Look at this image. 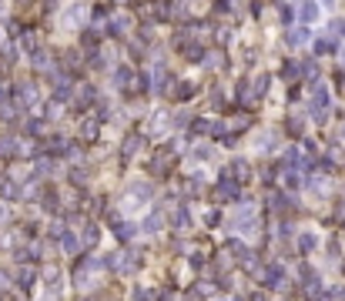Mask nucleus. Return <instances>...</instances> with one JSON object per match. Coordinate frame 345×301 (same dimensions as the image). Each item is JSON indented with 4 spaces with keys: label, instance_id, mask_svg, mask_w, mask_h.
I'll return each mask as SVG.
<instances>
[{
    "label": "nucleus",
    "instance_id": "nucleus-7",
    "mask_svg": "<svg viewBox=\"0 0 345 301\" xmlns=\"http://www.w3.org/2000/svg\"><path fill=\"white\" fill-rule=\"evenodd\" d=\"M312 50H315V54H332V50H335V40H332V37H319L312 44Z\"/></svg>",
    "mask_w": 345,
    "mask_h": 301
},
{
    "label": "nucleus",
    "instance_id": "nucleus-6",
    "mask_svg": "<svg viewBox=\"0 0 345 301\" xmlns=\"http://www.w3.org/2000/svg\"><path fill=\"white\" fill-rule=\"evenodd\" d=\"M131 80H134V71H131V67H118V71H114V84H118V87H131Z\"/></svg>",
    "mask_w": 345,
    "mask_h": 301
},
{
    "label": "nucleus",
    "instance_id": "nucleus-9",
    "mask_svg": "<svg viewBox=\"0 0 345 301\" xmlns=\"http://www.w3.org/2000/svg\"><path fill=\"white\" fill-rule=\"evenodd\" d=\"M268 80H272V77H265V74H262V77H255V94H258V97L268 91Z\"/></svg>",
    "mask_w": 345,
    "mask_h": 301
},
{
    "label": "nucleus",
    "instance_id": "nucleus-8",
    "mask_svg": "<svg viewBox=\"0 0 345 301\" xmlns=\"http://www.w3.org/2000/svg\"><path fill=\"white\" fill-rule=\"evenodd\" d=\"M80 40H84V47H94V44H101V31H97V27H88V31L80 34Z\"/></svg>",
    "mask_w": 345,
    "mask_h": 301
},
{
    "label": "nucleus",
    "instance_id": "nucleus-2",
    "mask_svg": "<svg viewBox=\"0 0 345 301\" xmlns=\"http://www.w3.org/2000/svg\"><path fill=\"white\" fill-rule=\"evenodd\" d=\"M319 14H322V7L315 4V0H302V4H298V17H302V27H312L315 20H319Z\"/></svg>",
    "mask_w": 345,
    "mask_h": 301
},
{
    "label": "nucleus",
    "instance_id": "nucleus-5",
    "mask_svg": "<svg viewBox=\"0 0 345 301\" xmlns=\"http://www.w3.org/2000/svg\"><path fill=\"white\" fill-rule=\"evenodd\" d=\"M281 77L292 80V84H295V80H302V64H298V61H289L285 67H281Z\"/></svg>",
    "mask_w": 345,
    "mask_h": 301
},
{
    "label": "nucleus",
    "instance_id": "nucleus-3",
    "mask_svg": "<svg viewBox=\"0 0 345 301\" xmlns=\"http://www.w3.org/2000/svg\"><path fill=\"white\" fill-rule=\"evenodd\" d=\"M107 31H111V37H128V34H131V20H128V17H111Z\"/></svg>",
    "mask_w": 345,
    "mask_h": 301
},
{
    "label": "nucleus",
    "instance_id": "nucleus-4",
    "mask_svg": "<svg viewBox=\"0 0 345 301\" xmlns=\"http://www.w3.org/2000/svg\"><path fill=\"white\" fill-rule=\"evenodd\" d=\"M308 40V27H292V31H285V44L289 47H302Z\"/></svg>",
    "mask_w": 345,
    "mask_h": 301
},
{
    "label": "nucleus",
    "instance_id": "nucleus-10",
    "mask_svg": "<svg viewBox=\"0 0 345 301\" xmlns=\"http://www.w3.org/2000/svg\"><path fill=\"white\" fill-rule=\"evenodd\" d=\"M137 144H141V137H131V141H124V154H134V150H137Z\"/></svg>",
    "mask_w": 345,
    "mask_h": 301
},
{
    "label": "nucleus",
    "instance_id": "nucleus-1",
    "mask_svg": "<svg viewBox=\"0 0 345 301\" xmlns=\"http://www.w3.org/2000/svg\"><path fill=\"white\" fill-rule=\"evenodd\" d=\"M308 114H312L315 124H322V121L329 117V91L322 87L319 80H315V91H312V111H308Z\"/></svg>",
    "mask_w": 345,
    "mask_h": 301
},
{
    "label": "nucleus",
    "instance_id": "nucleus-11",
    "mask_svg": "<svg viewBox=\"0 0 345 301\" xmlns=\"http://www.w3.org/2000/svg\"><path fill=\"white\" fill-rule=\"evenodd\" d=\"M319 7H325V10H332V7H335V0H319Z\"/></svg>",
    "mask_w": 345,
    "mask_h": 301
}]
</instances>
